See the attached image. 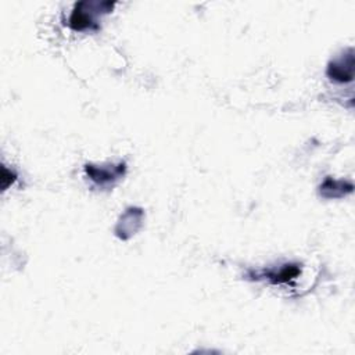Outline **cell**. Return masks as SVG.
I'll use <instances>...</instances> for the list:
<instances>
[{
    "label": "cell",
    "instance_id": "1",
    "mask_svg": "<svg viewBox=\"0 0 355 355\" xmlns=\"http://www.w3.org/2000/svg\"><path fill=\"white\" fill-rule=\"evenodd\" d=\"M114 6L111 1H78L68 18V26L75 32H97L98 17L110 14Z\"/></svg>",
    "mask_w": 355,
    "mask_h": 355
},
{
    "label": "cell",
    "instance_id": "2",
    "mask_svg": "<svg viewBox=\"0 0 355 355\" xmlns=\"http://www.w3.org/2000/svg\"><path fill=\"white\" fill-rule=\"evenodd\" d=\"M302 265L298 262H286L279 266H272L262 270H250L245 275L248 280H266L268 283L277 286V284H288L295 280L301 275Z\"/></svg>",
    "mask_w": 355,
    "mask_h": 355
},
{
    "label": "cell",
    "instance_id": "3",
    "mask_svg": "<svg viewBox=\"0 0 355 355\" xmlns=\"http://www.w3.org/2000/svg\"><path fill=\"white\" fill-rule=\"evenodd\" d=\"M85 173L87 178L101 189L112 187L126 173V162L108 164V165H85Z\"/></svg>",
    "mask_w": 355,
    "mask_h": 355
},
{
    "label": "cell",
    "instance_id": "4",
    "mask_svg": "<svg viewBox=\"0 0 355 355\" xmlns=\"http://www.w3.org/2000/svg\"><path fill=\"white\" fill-rule=\"evenodd\" d=\"M354 49L349 47L329 61L326 75L337 83H349L354 80Z\"/></svg>",
    "mask_w": 355,
    "mask_h": 355
},
{
    "label": "cell",
    "instance_id": "5",
    "mask_svg": "<svg viewBox=\"0 0 355 355\" xmlns=\"http://www.w3.org/2000/svg\"><path fill=\"white\" fill-rule=\"evenodd\" d=\"M144 212L141 208H128L126 212L121 216L115 233L119 239H129L132 234L137 232V229L141 226Z\"/></svg>",
    "mask_w": 355,
    "mask_h": 355
},
{
    "label": "cell",
    "instance_id": "6",
    "mask_svg": "<svg viewBox=\"0 0 355 355\" xmlns=\"http://www.w3.org/2000/svg\"><path fill=\"white\" fill-rule=\"evenodd\" d=\"M354 191L352 182L348 180H337L330 176L324 178L322 184L319 186V194L323 198L333 200V198H343Z\"/></svg>",
    "mask_w": 355,
    "mask_h": 355
}]
</instances>
